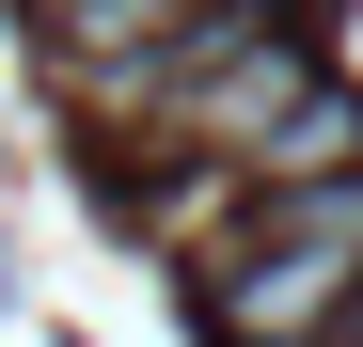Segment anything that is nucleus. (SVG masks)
I'll return each mask as SVG.
<instances>
[{
	"instance_id": "2",
	"label": "nucleus",
	"mask_w": 363,
	"mask_h": 347,
	"mask_svg": "<svg viewBox=\"0 0 363 347\" xmlns=\"http://www.w3.org/2000/svg\"><path fill=\"white\" fill-rule=\"evenodd\" d=\"M253 347H347V331H253Z\"/></svg>"
},
{
	"instance_id": "3",
	"label": "nucleus",
	"mask_w": 363,
	"mask_h": 347,
	"mask_svg": "<svg viewBox=\"0 0 363 347\" xmlns=\"http://www.w3.org/2000/svg\"><path fill=\"white\" fill-rule=\"evenodd\" d=\"M332 331H347V347H363V284H347V316H332Z\"/></svg>"
},
{
	"instance_id": "1",
	"label": "nucleus",
	"mask_w": 363,
	"mask_h": 347,
	"mask_svg": "<svg viewBox=\"0 0 363 347\" xmlns=\"http://www.w3.org/2000/svg\"><path fill=\"white\" fill-rule=\"evenodd\" d=\"M347 284H363V174H300V190H253V221L206 253V316H221V347L332 331Z\"/></svg>"
}]
</instances>
